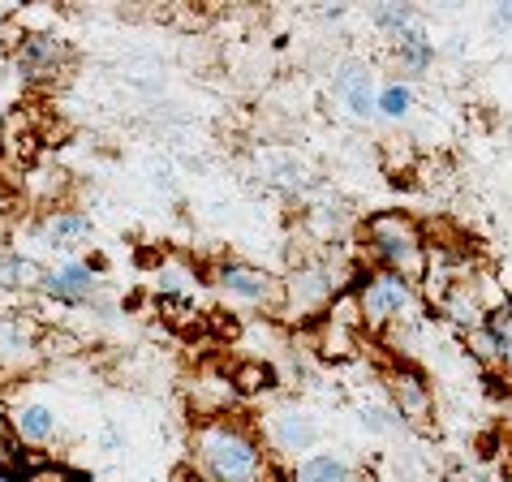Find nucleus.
I'll list each match as a JSON object with an SVG mask.
<instances>
[{"label": "nucleus", "instance_id": "obj_5", "mask_svg": "<svg viewBox=\"0 0 512 482\" xmlns=\"http://www.w3.org/2000/svg\"><path fill=\"white\" fill-rule=\"evenodd\" d=\"M74 65V48H69L65 35L56 31H26L13 48V74H18L26 87H48V82H61Z\"/></svg>", "mask_w": 512, "mask_h": 482}, {"label": "nucleus", "instance_id": "obj_10", "mask_svg": "<svg viewBox=\"0 0 512 482\" xmlns=\"http://www.w3.org/2000/svg\"><path fill=\"white\" fill-rule=\"evenodd\" d=\"M44 353V332L22 310H0V371H31Z\"/></svg>", "mask_w": 512, "mask_h": 482}, {"label": "nucleus", "instance_id": "obj_1", "mask_svg": "<svg viewBox=\"0 0 512 482\" xmlns=\"http://www.w3.org/2000/svg\"><path fill=\"white\" fill-rule=\"evenodd\" d=\"M194 470L207 482H272V452L237 414L198 418L190 431Z\"/></svg>", "mask_w": 512, "mask_h": 482}, {"label": "nucleus", "instance_id": "obj_9", "mask_svg": "<svg viewBox=\"0 0 512 482\" xmlns=\"http://www.w3.org/2000/svg\"><path fill=\"white\" fill-rule=\"evenodd\" d=\"M388 396H392V414L401 418V427H431L435 392L426 384L422 371H414V366H396L388 375Z\"/></svg>", "mask_w": 512, "mask_h": 482}, {"label": "nucleus", "instance_id": "obj_21", "mask_svg": "<svg viewBox=\"0 0 512 482\" xmlns=\"http://www.w3.org/2000/svg\"><path fill=\"white\" fill-rule=\"evenodd\" d=\"M371 22L392 39V35H401L405 26L418 22V9L405 5V0H379V5H371Z\"/></svg>", "mask_w": 512, "mask_h": 482}, {"label": "nucleus", "instance_id": "obj_31", "mask_svg": "<svg viewBox=\"0 0 512 482\" xmlns=\"http://www.w3.org/2000/svg\"><path fill=\"white\" fill-rule=\"evenodd\" d=\"M272 482H276V478H272Z\"/></svg>", "mask_w": 512, "mask_h": 482}, {"label": "nucleus", "instance_id": "obj_15", "mask_svg": "<svg viewBox=\"0 0 512 482\" xmlns=\"http://www.w3.org/2000/svg\"><path fill=\"white\" fill-rule=\"evenodd\" d=\"M289 482H375L340 452H310V457L289 465Z\"/></svg>", "mask_w": 512, "mask_h": 482}, {"label": "nucleus", "instance_id": "obj_28", "mask_svg": "<svg viewBox=\"0 0 512 482\" xmlns=\"http://www.w3.org/2000/svg\"><path fill=\"white\" fill-rule=\"evenodd\" d=\"M345 13H349L345 5H323V9H319V18H323V22H340Z\"/></svg>", "mask_w": 512, "mask_h": 482}, {"label": "nucleus", "instance_id": "obj_2", "mask_svg": "<svg viewBox=\"0 0 512 482\" xmlns=\"http://www.w3.org/2000/svg\"><path fill=\"white\" fill-rule=\"evenodd\" d=\"M362 246L375 259V272H396L405 280L426 276V229L409 216V211H375V216L362 220Z\"/></svg>", "mask_w": 512, "mask_h": 482}, {"label": "nucleus", "instance_id": "obj_14", "mask_svg": "<svg viewBox=\"0 0 512 482\" xmlns=\"http://www.w3.org/2000/svg\"><path fill=\"white\" fill-rule=\"evenodd\" d=\"M439 310H444V319L452 323V328H461V332L482 328V323H487V310H491V297L482 293V276H465L452 289H444Z\"/></svg>", "mask_w": 512, "mask_h": 482}, {"label": "nucleus", "instance_id": "obj_19", "mask_svg": "<svg viewBox=\"0 0 512 482\" xmlns=\"http://www.w3.org/2000/svg\"><path fill=\"white\" fill-rule=\"evenodd\" d=\"M414 82H405V78H392V82H383L379 95H375V117L379 121H409L414 117Z\"/></svg>", "mask_w": 512, "mask_h": 482}, {"label": "nucleus", "instance_id": "obj_30", "mask_svg": "<svg viewBox=\"0 0 512 482\" xmlns=\"http://www.w3.org/2000/svg\"><path fill=\"white\" fill-rule=\"evenodd\" d=\"M0 482H26L22 470H0Z\"/></svg>", "mask_w": 512, "mask_h": 482}, {"label": "nucleus", "instance_id": "obj_29", "mask_svg": "<svg viewBox=\"0 0 512 482\" xmlns=\"http://www.w3.org/2000/svg\"><path fill=\"white\" fill-rule=\"evenodd\" d=\"M99 444H104L108 452H112V448H121V431H117V427H104V435H99Z\"/></svg>", "mask_w": 512, "mask_h": 482}, {"label": "nucleus", "instance_id": "obj_17", "mask_svg": "<svg viewBox=\"0 0 512 482\" xmlns=\"http://www.w3.org/2000/svg\"><path fill=\"white\" fill-rule=\"evenodd\" d=\"M39 280H44V263L31 259V254L0 246V289L5 293H39Z\"/></svg>", "mask_w": 512, "mask_h": 482}, {"label": "nucleus", "instance_id": "obj_12", "mask_svg": "<svg viewBox=\"0 0 512 482\" xmlns=\"http://www.w3.org/2000/svg\"><path fill=\"white\" fill-rule=\"evenodd\" d=\"M35 237L52 250H78L95 237V220H91V211H82V207H48L44 216L35 220Z\"/></svg>", "mask_w": 512, "mask_h": 482}, {"label": "nucleus", "instance_id": "obj_8", "mask_svg": "<svg viewBox=\"0 0 512 482\" xmlns=\"http://www.w3.org/2000/svg\"><path fill=\"white\" fill-rule=\"evenodd\" d=\"M319 422L297 405H276L272 414L259 422V439L272 457H284V461H302L310 457V448L319 444Z\"/></svg>", "mask_w": 512, "mask_h": 482}, {"label": "nucleus", "instance_id": "obj_26", "mask_svg": "<svg viewBox=\"0 0 512 482\" xmlns=\"http://www.w3.org/2000/svg\"><path fill=\"white\" fill-rule=\"evenodd\" d=\"M491 22L500 26V31H512V0H504V5H495V13H491Z\"/></svg>", "mask_w": 512, "mask_h": 482}, {"label": "nucleus", "instance_id": "obj_6", "mask_svg": "<svg viewBox=\"0 0 512 482\" xmlns=\"http://www.w3.org/2000/svg\"><path fill=\"white\" fill-rule=\"evenodd\" d=\"M211 285H216L224 302H237V306H263V310L284 306V280L241 259H224L211 267Z\"/></svg>", "mask_w": 512, "mask_h": 482}, {"label": "nucleus", "instance_id": "obj_11", "mask_svg": "<svg viewBox=\"0 0 512 482\" xmlns=\"http://www.w3.org/2000/svg\"><path fill=\"white\" fill-rule=\"evenodd\" d=\"M13 435H18V444H26V452H39L61 439V414L48 405V401H13L5 409Z\"/></svg>", "mask_w": 512, "mask_h": 482}, {"label": "nucleus", "instance_id": "obj_16", "mask_svg": "<svg viewBox=\"0 0 512 482\" xmlns=\"http://www.w3.org/2000/svg\"><path fill=\"white\" fill-rule=\"evenodd\" d=\"M151 289L155 297H164V302H190L198 293V267L177 259V254H168L151 267Z\"/></svg>", "mask_w": 512, "mask_h": 482}, {"label": "nucleus", "instance_id": "obj_7", "mask_svg": "<svg viewBox=\"0 0 512 482\" xmlns=\"http://www.w3.org/2000/svg\"><path fill=\"white\" fill-rule=\"evenodd\" d=\"M99 293H104V280H99L95 259H61V263L44 267V280H39V297L61 310L91 306Z\"/></svg>", "mask_w": 512, "mask_h": 482}, {"label": "nucleus", "instance_id": "obj_4", "mask_svg": "<svg viewBox=\"0 0 512 482\" xmlns=\"http://www.w3.org/2000/svg\"><path fill=\"white\" fill-rule=\"evenodd\" d=\"M349 276L353 267L349 263H336L332 254L319 263H306L284 280V306L297 310V315H319L323 306H332L340 293L349 289Z\"/></svg>", "mask_w": 512, "mask_h": 482}, {"label": "nucleus", "instance_id": "obj_27", "mask_svg": "<svg viewBox=\"0 0 512 482\" xmlns=\"http://www.w3.org/2000/svg\"><path fill=\"white\" fill-rule=\"evenodd\" d=\"M173 482H207V478L198 474L194 465H177V470H173Z\"/></svg>", "mask_w": 512, "mask_h": 482}, {"label": "nucleus", "instance_id": "obj_20", "mask_svg": "<svg viewBox=\"0 0 512 482\" xmlns=\"http://www.w3.org/2000/svg\"><path fill=\"white\" fill-rule=\"evenodd\" d=\"M487 328L500 340V358H495V371H500L512 384V297H504L500 306L487 310Z\"/></svg>", "mask_w": 512, "mask_h": 482}, {"label": "nucleus", "instance_id": "obj_23", "mask_svg": "<svg viewBox=\"0 0 512 482\" xmlns=\"http://www.w3.org/2000/svg\"><path fill=\"white\" fill-rule=\"evenodd\" d=\"M465 349H469V358L482 362V366H491L495 371V358H500V340H495V332L482 323V328L474 332H465Z\"/></svg>", "mask_w": 512, "mask_h": 482}, {"label": "nucleus", "instance_id": "obj_18", "mask_svg": "<svg viewBox=\"0 0 512 482\" xmlns=\"http://www.w3.org/2000/svg\"><path fill=\"white\" fill-rule=\"evenodd\" d=\"M392 52H396V61H401V69H409L414 78H422L426 69L435 65V39L426 35L422 22L405 26L401 35H392Z\"/></svg>", "mask_w": 512, "mask_h": 482}, {"label": "nucleus", "instance_id": "obj_24", "mask_svg": "<svg viewBox=\"0 0 512 482\" xmlns=\"http://www.w3.org/2000/svg\"><path fill=\"white\" fill-rule=\"evenodd\" d=\"M26 465V448L18 444V435H13L9 418L0 414V470H22Z\"/></svg>", "mask_w": 512, "mask_h": 482}, {"label": "nucleus", "instance_id": "obj_13", "mask_svg": "<svg viewBox=\"0 0 512 482\" xmlns=\"http://www.w3.org/2000/svg\"><path fill=\"white\" fill-rule=\"evenodd\" d=\"M332 95L345 104V112L353 121H375V69L362 65V61H345L332 74Z\"/></svg>", "mask_w": 512, "mask_h": 482}, {"label": "nucleus", "instance_id": "obj_22", "mask_svg": "<svg viewBox=\"0 0 512 482\" xmlns=\"http://www.w3.org/2000/svg\"><path fill=\"white\" fill-rule=\"evenodd\" d=\"M272 379H276L272 366H263V362H237L233 375H229V384H233L237 396H259V392L272 388Z\"/></svg>", "mask_w": 512, "mask_h": 482}, {"label": "nucleus", "instance_id": "obj_3", "mask_svg": "<svg viewBox=\"0 0 512 482\" xmlns=\"http://www.w3.org/2000/svg\"><path fill=\"white\" fill-rule=\"evenodd\" d=\"M353 302H358V319L362 328L371 332H388L396 323L414 319L418 306V285L396 272H366L358 285H353Z\"/></svg>", "mask_w": 512, "mask_h": 482}, {"label": "nucleus", "instance_id": "obj_25", "mask_svg": "<svg viewBox=\"0 0 512 482\" xmlns=\"http://www.w3.org/2000/svg\"><path fill=\"white\" fill-rule=\"evenodd\" d=\"M362 427L371 431V435H392V431H401V418L392 414V405H362Z\"/></svg>", "mask_w": 512, "mask_h": 482}]
</instances>
